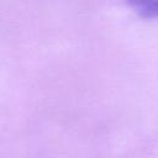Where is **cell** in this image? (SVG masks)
<instances>
[{"label":"cell","mask_w":158,"mask_h":158,"mask_svg":"<svg viewBox=\"0 0 158 158\" xmlns=\"http://www.w3.org/2000/svg\"><path fill=\"white\" fill-rule=\"evenodd\" d=\"M128 5L143 19H158V0H128Z\"/></svg>","instance_id":"obj_1"}]
</instances>
